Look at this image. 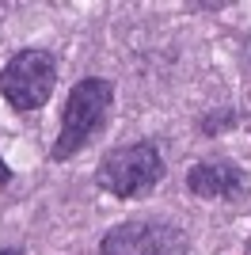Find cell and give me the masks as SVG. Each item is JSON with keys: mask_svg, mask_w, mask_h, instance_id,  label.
<instances>
[{"mask_svg": "<svg viewBox=\"0 0 251 255\" xmlns=\"http://www.w3.org/2000/svg\"><path fill=\"white\" fill-rule=\"evenodd\" d=\"M11 179V171H8V164H4V160H0V187H4V183Z\"/></svg>", "mask_w": 251, "mask_h": 255, "instance_id": "cell-6", "label": "cell"}, {"mask_svg": "<svg viewBox=\"0 0 251 255\" xmlns=\"http://www.w3.org/2000/svg\"><path fill=\"white\" fill-rule=\"evenodd\" d=\"M4 255H19V252H4Z\"/></svg>", "mask_w": 251, "mask_h": 255, "instance_id": "cell-7", "label": "cell"}, {"mask_svg": "<svg viewBox=\"0 0 251 255\" xmlns=\"http://www.w3.org/2000/svg\"><path fill=\"white\" fill-rule=\"evenodd\" d=\"M248 187H251L248 171L232 160H202L187 175V191L206 202H236L248 194Z\"/></svg>", "mask_w": 251, "mask_h": 255, "instance_id": "cell-5", "label": "cell"}, {"mask_svg": "<svg viewBox=\"0 0 251 255\" xmlns=\"http://www.w3.org/2000/svg\"><path fill=\"white\" fill-rule=\"evenodd\" d=\"M53 88H57V61L46 50H19L0 69V92L23 115L50 103Z\"/></svg>", "mask_w": 251, "mask_h": 255, "instance_id": "cell-3", "label": "cell"}, {"mask_svg": "<svg viewBox=\"0 0 251 255\" xmlns=\"http://www.w3.org/2000/svg\"><path fill=\"white\" fill-rule=\"evenodd\" d=\"M187 236L175 221L164 217H133L107 229L99 255H187Z\"/></svg>", "mask_w": 251, "mask_h": 255, "instance_id": "cell-4", "label": "cell"}, {"mask_svg": "<svg viewBox=\"0 0 251 255\" xmlns=\"http://www.w3.org/2000/svg\"><path fill=\"white\" fill-rule=\"evenodd\" d=\"M115 107V84L103 76H84L80 84H73L69 99L61 111V133L50 149V160H69L88 145V141L107 126Z\"/></svg>", "mask_w": 251, "mask_h": 255, "instance_id": "cell-1", "label": "cell"}, {"mask_svg": "<svg viewBox=\"0 0 251 255\" xmlns=\"http://www.w3.org/2000/svg\"><path fill=\"white\" fill-rule=\"evenodd\" d=\"M160 179H164V156H160V149L152 141L118 145L95 168V187L107 191L111 198H141Z\"/></svg>", "mask_w": 251, "mask_h": 255, "instance_id": "cell-2", "label": "cell"}]
</instances>
